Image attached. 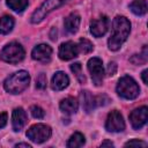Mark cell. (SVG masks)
I'll use <instances>...</instances> for the list:
<instances>
[{
    "mask_svg": "<svg viewBox=\"0 0 148 148\" xmlns=\"http://www.w3.org/2000/svg\"><path fill=\"white\" fill-rule=\"evenodd\" d=\"M102 147H105V146H109V147H112L113 146V143L111 142V141H104V142H102V145H101Z\"/></svg>",
    "mask_w": 148,
    "mask_h": 148,
    "instance_id": "4dcf8cb0",
    "label": "cell"
},
{
    "mask_svg": "<svg viewBox=\"0 0 148 148\" xmlns=\"http://www.w3.org/2000/svg\"><path fill=\"white\" fill-rule=\"evenodd\" d=\"M27 113L22 108H16L12 113V125L15 132H20L27 124Z\"/></svg>",
    "mask_w": 148,
    "mask_h": 148,
    "instance_id": "4fadbf2b",
    "label": "cell"
},
{
    "mask_svg": "<svg viewBox=\"0 0 148 148\" xmlns=\"http://www.w3.org/2000/svg\"><path fill=\"white\" fill-rule=\"evenodd\" d=\"M24 56H25L24 49L17 42H12L7 44L0 52V59L9 64H17L22 61Z\"/></svg>",
    "mask_w": 148,
    "mask_h": 148,
    "instance_id": "277c9868",
    "label": "cell"
},
{
    "mask_svg": "<svg viewBox=\"0 0 148 148\" xmlns=\"http://www.w3.org/2000/svg\"><path fill=\"white\" fill-rule=\"evenodd\" d=\"M14 18L10 15H5L0 17V35L9 34L14 28Z\"/></svg>",
    "mask_w": 148,
    "mask_h": 148,
    "instance_id": "ac0fdd59",
    "label": "cell"
},
{
    "mask_svg": "<svg viewBox=\"0 0 148 148\" xmlns=\"http://www.w3.org/2000/svg\"><path fill=\"white\" fill-rule=\"evenodd\" d=\"M51 56H52V49L47 44H39L35 46L31 52L32 59L40 62H49L51 60Z\"/></svg>",
    "mask_w": 148,
    "mask_h": 148,
    "instance_id": "8fae6325",
    "label": "cell"
},
{
    "mask_svg": "<svg viewBox=\"0 0 148 148\" xmlns=\"http://www.w3.org/2000/svg\"><path fill=\"white\" fill-rule=\"evenodd\" d=\"M58 54L61 60H71L79 54L77 45L73 42H65L59 46Z\"/></svg>",
    "mask_w": 148,
    "mask_h": 148,
    "instance_id": "7c38bea8",
    "label": "cell"
},
{
    "mask_svg": "<svg viewBox=\"0 0 148 148\" xmlns=\"http://www.w3.org/2000/svg\"><path fill=\"white\" fill-rule=\"evenodd\" d=\"M131 31V23L125 16H116L112 22V32L108 40L109 49L117 51L126 42Z\"/></svg>",
    "mask_w": 148,
    "mask_h": 148,
    "instance_id": "6da1fadb",
    "label": "cell"
},
{
    "mask_svg": "<svg viewBox=\"0 0 148 148\" xmlns=\"http://www.w3.org/2000/svg\"><path fill=\"white\" fill-rule=\"evenodd\" d=\"M36 87L38 89H44L46 87V76L44 73H40L36 79Z\"/></svg>",
    "mask_w": 148,
    "mask_h": 148,
    "instance_id": "d4e9b609",
    "label": "cell"
},
{
    "mask_svg": "<svg viewBox=\"0 0 148 148\" xmlns=\"http://www.w3.org/2000/svg\"><path fill=\"white\" fill-rule=\"evenodd\" d=\"M80 22H81V17L77 13L69 14L64 21V25H65L66 31L69 32V34H75L79 30Z\"/></svg>",
    "mask_w": 148,
    "mask_h": 148,
    "instance_id": "2e32d148",
    "label": "cell"
},
{
    "mask_svg": "<svg viewBox=\"0 0 148 148\" xmlns=\"http://www.w3.org/2000/svg\"><path fill=\"white\" fill-rule=\"evenodd\" d=\"M52 134L51 127L45 124H35L27 131V136L35 143H43L50 139Z\"/></svg>",
    "mask_w": 148,
    "mask_h": 148,
    "instance_id": "8992f818",
    "label": "cell"
},
{
    "mask_svg": "<svg viewBox=\"0 0 148 148\" xmlns=\"http://www.w3.org/2000/svg\"><path fill=\"white\" fill-rule=\"evenodd\" d=\"M69 84V79L68 76L59 71V72H56L54 75L52 76V80H51V87L53 90H57V91H60L65 88H67V86Z\"/></svg>",
    "mask_w": 148,
    "mask_h": 148,
    "instance_id": "5bb4252c",
    "label": "cell"
},
{
    "mask_svg": "<svg viewBox=\"0 0 148 148\" xmlns=\"http://www.w3.org/2000/svg\"><path fill=\"white\" fill-rule=\"evenodd\" d=\"M71 71L74 73V75H75V77L79 80V82L83 83V82L86 81V77H84L83 72H82V66H81L80 62H74V64H72V65H71Z\"/></svg>",
    "mask_w": 148,
    "mask_h": 148,
    "instance_id": "603a6c76",
    "label": "cell"
},
{
    "mask_svg": "<svg viewBox=\"0 0 148 148\" xmlns=\"http://www.w3.org/2000/svg\"><path fill=\"white\" fill-rule=\"evenodd\" d=\"M130 9L133 14L142 16L147 13V1L146 0H134L130 5Z\"/></svg>",
    "mask_w": 148,
    "mask_h": 148,
    "instance_id": "d6986e66",
    "label": "cell"
},
{
    "mask_svg": "<svg viewBox=\"0 0 148 148\" xmlns=\"http://www.w3.org/2000/svg\"><path fill=\"white\" fill-rule=\"evenodd\" d=\"M16 148H20V147H25V148H31V146L29 143H25V142H21V143H17L15 145Z\"/></svg>",
    "mask_w": 148,
    "mask_h": 148,
    "instance_id": "f546056e",
    "label": "cell"
},
{
    "mask_svg": "<svg viewBox=\"0 0 148 148\" xmlns=\"http://www.w3.org/2000/svg\"><path fill=\"white\" fill-rule=\"evenodd\" d=\"M60 110L65 113H75L79 109V102L74 97H67L60 102Z\"/></svg>",
    "mask_w": 148,
    "mask_h": 148,
    "instance_id": "e0dca14e",
    "label": "cell"
},
{
    "mask_svg": "<svg viewBox=\"0 0 148 148\" xmlns=\"http://www.w3.org/2000/svg\"><path fill=\"white\" fill-rule=\"evenodd\" d=\"M86 143V139L84 135L80 132H75L74 134L71 135V138L67 141V147L68 148H77V147H82Z\"/></svg>",
    "mask_w": 148,
    "mask_h": 148,
    "instance_id": "ffe728a7",
    "label": "cell"
},
{
    "mask_svg": "<svg viewBox=\"0 0 148 148\" xmlns=\"http://www.w3.org/2000/svg\"><path fill=\"white\" fill-rule=\"evenodd\" d=\"M109 18L105 15H102L101 17H98L97 20H94L90 23V32L92 36L95 37H102L106 34L108 29H109Z\"/></svg>",
    "mask_w": 148,
    "mask_h": 148,
    "instance_id": "30bf717a",
    "label": "cell"
},
{
    "mask_svg": "<svg viewBox=\"0 0 148 148\" xmlns=\"http://www.w3.org/2000/svg\"><path fill=\"white\" fill-rule=\"evenodd\" d=\"M76 45H77V50H79V52H81V53H83V54L90 53V52L94 50V45H92V43H91L90 40L86 39V38L80 39V40H79V44H76Z\"/></svg>",
    "mask_w": 148,
    "mask_h": 148,
    "instance_id": "7402d4cb",
    "label": "cell"
},
{
    "mask_svg": "<svg viewBox=\"0 0 148 148\" xmlns=\"http://www.w3.org/2000/svg\"><path fill=\"white\" fill-rule=\"evenodd\" d=\"M117 94L125 99H134L140 94V88L135 80L128 75L119 79L117 83Z\"/></svg>",
    "mask_w": 148,
    "mask_h": 148,
    "instance_id": "3957f363",
    "label": "cell"
},
{
    "mask_svg": "<svg viewBox=\"0 0 148 148\" xmlns=\"http://www.w3.org/2000/svg\"><path fill=\"white\" fill-rule=\"evenodd\" d=\"M147 118H148V108L147 106L138 108L134 111H132L131 114H130L131 125L135 130H139V128L143 127L147 123Z\"/></svg>",
    "mask_w": 148,
    "mask_h": 148,
    "instance_id": "9c48e42d",
    "label": "cell"
},
{
    "mask_svg": "<svg viewBox=\"0 0 148 148\" xmlns=\"http://www.w3.org/2000/svg\"><path fill=\"white\" fill-rule=\"evenodd\" d=\"M30 112H31L32 117H34V118H37V119H42V118H44V116H45L44 110H43L40 106H38V105H32V106L30 108Z\"/></svg>",
    "mask_w": 148,
    "mask_h": 148,
    "instance_id": "cb8c5ba5",
    "label": "cell"
},
{
    "mask_svg": "<svg viewBox=\"0 0 148 148\" xmlns=\"http://www.w3.org/2000/svg\"><path fill=\"white\" fill-rule=\"evenodd\" d=\"M68 0H45L31 15V23H39L40 21H43L45 18V16L47 14H50L51 12H53L54 9L61 7L62 5H65Z\"/></svg>",
    "mask_w": 148,
    "mask_h": 148,
    "instance_id": "5b68a950",
    "label": "cell"
},
{
    "mask_svg": "<svg viewBox=\"0 0 148 148\" xmlns=\"http://www.w3.org/2000/svg\"><path fill=\"white\" fill-rule=\"evenodd\" d=\"M81 99H82V106H83V109H84L86 112H90L97 105H99V103H98V96L97 97L92 96L88 90L81 91Z\"/></svg>",
    "mask_w": 148,
    "mask_h": 148,
    "instance_id": "9a60e30c",
    "label": "cell"
},
{
    "mask_svg": "<svg viewBox=\"0 0 148 148\" xmlns=\"http://www.w3.org/2000/svg\"><path fill=\"white\" fill-rule=\"evenodd\" d=\"M30 83V75L25 71H18L8 76L3 82V88L7 92L16 95L28 88Z\"/></svg>",
    "mask_w": 148,
    "mask_h": 148,
    "instance_id": "7a4b0ae2",
    "label": "cell"
},
{
    "mask_svg": "<svg viewBox=\"0 0 148 148\" xmlns=\"http://www.w3.org/2000/svg\"><path fill=\"white\" fill-rule=\"evenodd\" d=\"M126 147H131V146H136V147H146L147 143L145 141H141V140H138V139H134V140H131V141H127L125 143Z\"/></svg>",
    "mask_w": 148,
    "mask_h": 148,
    "instance_id": "484cf974",
    "label": "cell"
},
{
    "mask_svg": "<svg viewBox=\"0 0 148 148\" xmlns=\"http://www.w3.org/2000/svg\"><path fill=\"white\" fill-rule=\"evenodd\" d=\"M6 124H7V113L2 112V113H0V128L5 127Z\"/></svg>",
    "mask_w": 148,
    "mask_h": 148,
    "instance_id": "83f0119b",
    "label": "cell"
},
{
    "mask_svg": "<svg viewBox=\"0 0 148 148\" xmlns=\"http://www.w3.org/2000/svg\"><path fill=\"white\" fill-rule=\"evenodd\" d=\"M88 71L90 73L92 83L95 86H101L103 83V77H104V68H103V62L99 58L94 57L88 60Z\"/></svg>",
    "mask_w": 148,
    "mask_h": 148,
    "instance_id": "52a82bcc",
    "label": "cell"
},
{
    "mask_svg": "<svg viewBox=\"0 0 148 148\" xmlns=\"http://www.w3.org/2000/svg\"><path fill=\"white\" fill-rule=\"evenodd\" d=\"M116 71H117V65H116V62H110L109 65H108V69H106V73H108V75L109 76H112V75H114L116 74Z\"/></svg>",
    "mask_w": 148,
    "mask_h": 148,
    "instance_id": "4316f807",
    "label": "cell"
},
{
    "mask_svg": "<svg viewBox=\"0 0 148 148\" xmlns=\"http://www.w3.org/2000/svg\"><path fill=\"white\" fill-rule=\"evenodd\" d=\"M7 6L14 12L21 13L28 7V0H6Z\"/></svg>",
    "mask_w": 148,
    "mask_h": 148,
    "instance_id": "44dd1931",
    "label": "cell"
},
{
    "mask_svg": "<svg viewBox=\"0 0 148 148\" xmlns=\"http://www.w3.org/2000/svg\"><path fill=\"white\" fill-rule=\"evenodd\" d=\"M147 73H148V71L147 69H145L143 72H142V74H141V76H142V80H143V82L147 84L148 83V80H147Z\"/></svg>",
    "mask_w": 148,
    "mask_h": 148,
    "instance_id": "f1b7e54d",
    "label": "cell"
},
{
    "mask_svg": "<svg viewBox=\"0 0 148 148\" xmlns=\"http://www.w3.org/2000/svg\"><path fill=\"white\" fill-rule=\"evenodd\" d=\"M105 128L109 132H121L125 130V121L121 116V113L117 110L111 111L108 114L106 121H105Z\"/></svg>",
    "mask_w": 148,
    "mask_h": 148,
    "instance_id": "ba28073f",
    "label": "cell"
}]
</instances>
